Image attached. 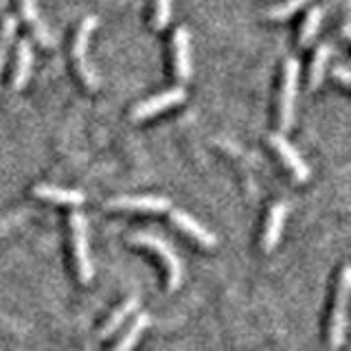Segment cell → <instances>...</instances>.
Masks as SVG:
<instances>
[{
    "mask_svg": "<svg viewBox=\"0 0 351 351\" xmlns=\"http://www.w3.org/2000/svg\"><path fill=\"white\" fill-rule=\"evenodd\" d=\"M184 88L182 86H176V88H169V90H165L160 95H154L149 99H145V101L136 104L134 108H132V121H145V119H152L156 117L160 112H165V110H169L173 106H178L184 101Z\"/></svg>",
    "mask_w": 351,
    "mask_h": 351,
    "instance_id": "8992f818",
    "label": "cell"
},
{
    "mask_svg": "<svg viewBox=\"0 0 351 351\" xmlns=\"http://www.w3.org/2000/svg\"><path fill=\"white\" fill-rule=\"evenodd\" d=\"M171 5H173V0H156V5H154V27L158 31L169 25Z\"/></svg>",
    "mask_w": 351,
    "mask_h": 351,
    "instance_id": "44dd1931",
    "label": "cell"
},
{
    "mask_svg": "<svg viewBox=\"0 0 351 351\" xmlns=\"http://www.w3.org/2000/svg\"><path fill=\"white\" fill-rule=\"evenodd\" d=\"M147 325H149V314H147V312L136 314V316H134V321H132L130 327L125 329V334L121 336V338L117 340V343H114V349H117V351L132 349V347H134V345L138 343V338H141V334L147 329Z\"/></svg>",
    "mask_w": 351,
    "mask_h": 351,
    "instance_id": "ac0fdd59",
    "label": "cell"
},
{
    "mask_svg": "<svg viewBox=\"0 0 351 351\" xmlns=\"http://www.w3.org/2000/svg\"><path fill=\"white\" fill-rule=\"evenodd\" d=\"M343 33H345V36H347V40H351V25H347V27L343 29Z\"/></svg>",
    "mask_w": 351,
    "mask_h": 351,
    "instance_id": "603a6c76",
    "label": "cell"
},
{
    "mask_svg": "<svg viewBox=\"0 0 351 351\" xmlns=\"http://www.w3.org/2000/svg\"><path fill=\"white\" fill-rule=\"evenodd\" d=\"M299 60H285L283 64V84H281V97H279V130L290 132L296 114V95H299Z\"/></svg>",
    "mask_w": 351,
    "mask_h": 351,
    "instance_id": "7a4b0ae2",
    "label": "cell"
},
{
    "mask_svg": "<svg viewBox=\"0 0 351 351\" xmlns=\"http://www.w3.org/2000/svg\"><path fill=\"white\" fill-rule=\"evenodd\" d=\"M16 29H18V22L14 16H7L3 22V29H0V73L5 69V62H7V55L11 49V42H14L16 36Z\"/></svg>",
    "mask_w": 351,
    "mask_h": 351,
    "instance_id": "d6986e66",
    "label": "cell"
},
{
    "mask_svg": "<svg viewBox=\"0 0 351 351\" xmlns=\"http://www.w3.org/2000/svg\"><path fill=\"white\" fill-rule=\"evenodd\" d=\"M171 51H173V75L180 82L191 80L193 75V58H191V36L184 27H178L173 31L171 40Z\"/></svg>",
    "mask_w": 351,
    "mask_h": 351,
    "instance_id": "ba28073f",
    "label": "cell"
},
{
    "mask_svg": "<svg viewBox=\"0 0 351 351\" xmlns=\"http://www.w3.org/2000/svg\"><path fill=\"white\" fill-rule=\"evenodd\" d=\"M329 58H332V44L325 42V44H321V47L316 49L312 64H310V90H318V86L323 84Z\"/></svg>",
    "mask_w": 351,
    "mask_h": 351,
    "instance_id": "e0dca14e",
    "label": "cell"
},
{
    "mask_svg": "<svg viewBox=\"0 0 351 351\" xmlns=\"http://www.w3.org/2000/svg\"><path fill=\"white\" fill-rule=\"evenodd\" d=\"M132 241L143 248H149L156 252V255L162 259L165 268H167V288L169 290L178 288L182 283V261L167 241L158 235H152V233H136V235H132Z\"/></svg>",
    "mask_w": 351,
    "mask_h": 351,
    "instance_id": "5b68a950",
    "label": "cell"
},
{
    "mask_svg": "<svg viewBox=\"0 0 351 351\" xmlns=\"http://www.w3.org/2000/svg\"><path fill=\"white\" fill-rule=\"evenodd\" d=\"M310 0H285L281 5H274L272 9H268V18L270 20H285L292 14H296L303 5H307Z\"/></svg>",
    "mask_w": 351,
    "mask_h": 351,
    "instance_id": "ffe728a7",
    "label": "cell"
},
{
    "mask_svg": "<svg viewBox=\"0 0 351 351\" xmlns=\"http://www.w3.org/2000/svg\"><path fill=\"white\" fill-rule=\"evenodd\" d=\"M71 241H73L77 274H80V281L88 285L95 277V268H93L90 248H88V222L82 211L71 213Z\"/></svg>",
    "mask_w": 351,
    "mask_h": 351,
    "instance_id": "3957f363",
    "label": "cell"
},
{
    "mask_svg": "<svg viewBox=\"0 0 351 351\" xmlns=\"http://www.w3.org/2000/svg\"><path fill=\"white\" fill-rule=\"evenodd\" d=\"M110 208L117 211H132V213H165L171 208L169 197L162 195H123L108 202Z\"/></svg>",
    "mask_w": 351,
    "mask_h": 351,
    "instance_id": "52a82bcc",
    "label": "cell"
},
{
    "mask_svg": "<svg viewBox=\"0 0 351 351\" xmlns=\"http://www.w3.org/2000/svg\"><path fill=\"white\" fill-rule=\"evenodd\" d=\"M270 145L281 156L285 167L292 171L296 182H307V180H310V167H307V162L303 160L301 154L294 149L292 143L283 136V132H279V134H270Z\"/></svg>",
    "mask_w": 351,
    "mask_h": 351,
    "instance_id": "9c48e42d",
    "label": "cell"
},
{
    "mask_svg": "<svg viewBox=\"0 0 351 351\" xmlns=\"http://www.w3.org/2000/svg\"><path fill=\"white\" fill-rule=\"evenodd\" d=\"M332 77H334L336 82H340V84H345L347 88H351V69H349V66L336 64L334 69H332Z\"/></svg>",
    "mask_w": 351,
    "mask_h": 351,
    "instance_id": "7402d4cb",
    "label": "cell"
},
{
    "mask_svg": "<svg viewBox=\"0 0 351 351\" xmlns=\"http://www.w3.org/2000/svg\"><path fill=\"white\" fill-rule=\"evenodd\" d=\"M33 193L42 200H49L55 204H69V206H80L86 202V195L77 189H62V186H51V184H38L33 186Z\"/></svg>",
    "mask_w": 351,
    "mask_h": 351,
    "instance_id": "4fadbf2b",
    "label": "cell"
},
{
    "mask_svg": "<svg viewBox=\"0 0 351 351\" xmlns=\"http://www.w3.org/2000/svg\"><path fill=\"white\" fill-rule=\"evenodd\" d=\"M349 299H351V266H345L338 277L332 318H329V347L332 349H338L345 345L347 325H349V318H347Z\"/></svg>",
    "mask_w": 351,
    "mask_h": 351,
    "instance_id": "6da1fadb",
    "label": "cell"
},
{
    "mask_svg": "<svg viewBox=\"0 0 351 351\" xmlns=\"http://www.w3.org/2000/svg\"><path fill=\"white\" fill-rule=\"evenodd\" d=\"M136 310H138V296L132 294V296H128V299L117 307L112 314H110L106 325L101 327V332H99V338H110L121 325L128 321V316H132Z\"/></svg>",
    "mask_w": 351,
    "mask_h": 351,
    "instance_id": "9a60e30c",
    "label": "cell"
},
{
    "mask_svg": "<svg viewBox=\"0 0 351 351\" xmlns=\"http://www.w3.org/2000/svg\"><path fill=\"white\" fill-rule=\"evenodd\" d=\"M349 325H351V323H349Z\"/></svg>",
    "mask_w": 351,
    "mask_h": 351,
    "instance_id": "cb8c5ba5",
    "label": "cell"
},
{
    "mask_svg": "<svg viewBox=\"0 0 351 351\" xmlns=\"http://www.w3.org/2000/svg\"><path fill=\"white\" fill-rule=\"evenodd\" d=\"M31 66H33V51L29 40L18 42L16 51V64H14V90H22L27 86L31 77Z\"/></svg>",
    "mask_w": 351,
    "mask_h": 351,
    "instance_id": "5bb4252c",
    "label": "cell"
},
{
    "mask_svg": "<svg viewBox=\"0 0 351 351\" xmlns=\"http://www.w3.org/2000/svg\"><path fill=\"white\" fill-rule=\"evenodd\" d=\"M97 27V16H88L82 20L80 29H77V36H75V42H73V60H75V66H77V73H80L82 82L95 90L99 86V77H97V71L95 66L88 60V44H90V36Z\"/></svg>",
    "mask_w": 351,
    "mask_h": 351,
    "instance_id": "277c9868",
    "label": "cell"
},
{
    "mask_svg": "<svg viewBox=\"0 0 351 351\" xmlns=\"http://www.w3.org/2000/svg\"><path fill=\"white\" fill-rule=\"evenodd\" d=\"M20 11H22V18L27 20L29 29L36 33L38 42L44 44V47H51V44H53V36H51L49 27L44 25V20L40 16L38 0H20Z\"/></svg>",
    "mask_w": 351,
    "mask_h": 351,
    "instance_id": "7c38bea8",
    "label": "cell"
},
{
    "mask_svg": "<svg viewBox=\"0 0 351 351\" xmlns=\"http://www.w3.org/2000/svg\"><path fill=\"white\" fill-rule=\"evenodd\" d=\"M285 217H288V204L285 202H274L268 219H266V228H263V237H261V248L263 252H272L277 248L281 233H283V224Z\"/></svg>",
    "mask_w": 351,
    "mask_h": 351,
    "instance_id": "8fae6325",
    "label": "cell"
},
{
    "mask_svg": "<svg viewBox=\"0 0 351 351\" xmlns=\"http://www.w3.org/2000/svg\"><path fill=\"white\" fill-rule=\"evenodd\" d=\"M169 215H171V222L178 226L182 233H186L191 239H195L197 244H202L206 248L217 246V237L202 222H197L193 215H189L186 211H180V208H169Z\"/></svg>",
    "mask_w": 351,
    "mask_h": 351,
    "instance_id": "30bf717a",
    "label": "cell"
},
{
    "mask_svg": "<svg viewBox=\"0 0 351 351\" xmlns=\"http://www.w3.org/2000/svg\"><path fill=\"white\" fill-rule=\"evenodd\" d=\"M323 18H325L323 7H312L307 11V16L301 25V33H299V47L307 49L316 40L318 31H321V25H323Z\"/></svg>",
    "mask_w": 351,
    "mask_h": 351,
    "instance_id": "2e32d148",
    "label": "cell"
}]
</instances>
